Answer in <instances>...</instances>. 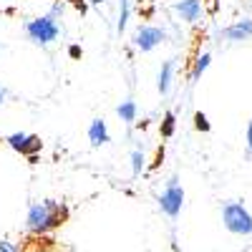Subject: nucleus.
Here are the masks:
<instances>
[{"label": "nucleus", "mask_w": 252, "mask_h": 252, "mask_svg": "<svg viewBox=\"0 0 252 252\" xmlns=\"http://www.w3.org/2000/svg\"><path fill=\"white\" fill-rule=\"evenodd\" d=\"M68 53H71V58H81V48H78V46H71Z\"/></svg>", "instance_id": "nucleus-19"}, {"label": "nucleus", "mask_w": 252, "mask_h": 252, "mask_svg": "<svg viewBox=\"0 0 252 252\" xmlns=\"http://www.w3.org/2000/svg\"><path fill=\"white\" fill-rule=\"evenodd\" d=\"M66 217H68L66 204H58L53 199L38 202L28 209V229L35 232V235H46V232H51V229H56Z\"/></svg>", "instance_id": "nucleus-1"}, {"label": "nucleus", "mask_w": 252, "mask_h": 252, "mask_svg": "<svg viewBox=\"0 0 252 252\" xmlns=\"http://www.w3.org/2000/svg\"><path fill=\"white\" fill-rule=\"evenodd\" d=\"M8 146H13L18 154H26V157L31 159V157H35L40 149H43V141H40L35 134L18 131V134H10V136H8Z\"/></svg>", "instance_id": "nucleus-6"}, {"label": "nucleus", "mask_w": 252, "mask_h": 252, "mask_svg": "<svg viewBox=\"0 0 252 252\" xmlns=\"http://www.w3.org/2000/svg\"><path fill=\"white\" fill-rule=\"evenodd\" d=\"M182 204H184V189L179 187V179L172 177L169 184H166V189L161 192V197H159V207H161V212L166 217L174 220L182 212Z\"/></svg>", "instance_id": "nucleus-4"}, {"label": "nucleus", "mask_w": 252, "mask_h": 252, "mask_svg": "<svg viewBox=\"0 0 252 252\" xmlns=\"http://www.w3.org/2000/svg\"><path fill=\"white\" fill-rule=\"evenodd\" d=\"M164 38H166V31H161L157 26H141L136 31V35H134V46L139 51H144V53H149V51H154L161 43Z\"/></svg>", "instance_id": "nucleus-5"}, {"label": "nucleus", "mask_w": 252, "mask_h": 252, "mask_svg": "<svg viewBox=\"0 0 252 252\" xmlns=\"http://www.w3.org/2000/svg\"><path fill=\"white\" fill-rule=\"evenodd\" d=\"M89 141L94 146H103V144L111 141L109 129H106V121H103V119H94L91 121V126H89Z\"/></svg>", "instance_id": "nucleus-9"}, {"label": "nucleus", "mask_w": 252, "mask_h": 252, "mask_svg": "<svg viewBox=\"0 0 252 252\" xmlns=\"http://www.w3.org/2000/svg\"><path fill=\"white\" fill-rule=\"evenodd\" d=\"M91 3H94V5H98V3H103V0H91Z\"/></svg>", "instance_id": "nucleus-21"}, {"label": "nucleus", "mask_w": 252, "mask_h": 252, "mask_svg": "<svg viewBox=\"0 0 252 252\" xmlns=\"http://www.w3.org/2000/svg\"><path fill=\"white\" fill-rule=\"evenodd\" d=\"M129 13H131V3H129V0H119V23H116V33H124V31H126V20H129Z\"/></svg>", "instance_id": "nucleus-12"}, {"label": "nucleus", "mask_w": 252, "mask_h": 252, "mask_svg": "<svg viewBox=\"0 0 252 252\" xmlns=\"http://www.w3.org/2000/svg\"><path fill=\"white\" fill-rule=\"evenodd\" d=\"M174 129H177V116H174L172 111H166L164 119H161V136L169 139V136L174 134Z\"/></svg>", "instance_id": "nucleus-14"}, {"label": "nucleus", "mask_w": 252, "mask_h": 252, "mask_svg": "<svg viewBox=\"0 0 252 252\" xmlns=\"http://www.w3.org/2000/svg\"><path fill=\"white\" fill-rule=\"evenodd\" d=\"M141 169H144V152L141 149H134L131 152V172H134V177H139Z\"/></svg>", "instance_id": "nucleus-15"}, {"label": "nucleus", "mask_w": 252, "mask_h": 252, "mask_svg": "<svg viewBox=\"0 0 252 252\" xmlns=\"http://www.w3.org/2000/svg\"><path fill=\"white\" fill-rule=\"evenodd\" d=\"M209 63H212V56H209V53H202V56L197 58V63H194V68H192V81H199V78H202V73L207 71Z\"/></svg>", "instance_id": "nucleus-13"}, {"label": "nucleus", "mask_w": 252, "mask_h": 252, "mask_svg": "<svg viewBox=\"0 0 252 252\" xmlns=\"http://www.w3.org/2000/svg\"><path fill=\"white\" fill-rule=\"evenodd\" d=\"M194 126H197V131H209V121L204 119V114H202V111H197V114H194Z\"/></svg>", "instance_id": "nucleus-16"}, {"label": "nucleus", "mask_w": 252, "mask_h": 252, "mask_svg": "<svg viewBox=\"0 0 252 252\" xmlns=\"http://www.w3.org/2000/svg\"><path fill=\"white\" fill-rule=\"evenodd\" d=\"M247 149H250V154H252V121H250V126H247Z\"/></svg>", "instance_id": "nucleus-18"}, {"label": "nucleus", "mask_w": 252, "mask_h": 252, "mask_svg": "<svg viewBox=\"0 0 252 252\" xmlns=\"http://www.w3.org/2000/svg\"><path fill=\"white\" fill-rule=\"evenodd\" d=\"M172 76H174V61H166L159 71V94L166 96L172 89Z\"/></svg>", "instance_id": "nucleus-10"}, {"label": "nucleus", "mask_w": 252, "mask_h": 252, "mask_svg": "<svg viewBox=\"0 0 252 252\" xmlns=\"http://www.w3.org/2000/svg\"><path fill=\"white\" fill-rule=\"evenodd\" d=\"M174 10L184 23H197V20L202 18V3L199 0H177Z\"/></svg>", "instance_id": "nucleus-7"}, {"label": "nucleus", "mask_w": 252, "mask_h": 252, "mask_svg": "<svg viewBox=\"0 0 252 252\" xmlns=\"http://www.w3.org/2000/svg\"><path fill=\"white\" fill-rule=\"evenodd\" d=\"M5 96H8V91H5L3 86H0V103H3V101H5Z\"/></svg>", "instance_id": "nucleus-20"}, {"label": "nucleus", "mask_w": 252, "mask_h": 252, "mask_svg": "<svg viewBox=\"0 0 252 252\" xmlns=\"http://www.w3.org/2000/svg\"><path fill=\"white\" fill-rule=\"evenodd\" d=\"M220 35L227 38V40H247V38H252V18L237 20L235 26H227Z\"/></svg>", "instance_id": "nucleus-8"}, {"label": "nucleus", "mask_w": 252, "mask_h": 252, "mask_svg": "<svg viewBox=\"0 0 252 252\" xmlns=\"http://www.w3.org/2000/svg\"><path fill=\"white\" fill-rule=\"evenodd\" d=\"M26 33H28L31 40H35L38 46H48V43H53V40L58 38L61 28H58V20L48 13V15H40L35 20H28Z\"/></svg>", "instance_id": "nucleus-3"}, {"label": "nucleus", "mask_w": 252, "mask_h": 252, "mask_svg": "<svg viewBox=\"0 0 252 252\" xmlns=\"http://www.w3.org/2000/svg\"><path fill=\"white\" fill-rule=\"evenodd\" d=\"M222 222L232 235H252V215L237 202L222 204Z\"/></svg>", "instance_id": "nucleus-2"}, {"label": "nucleus", "mask_w": 252, "mask_h": 252, "mask_svg": "<svg viewBox=\"0 0 252 252\" xmlns=\"http://www.w3.org/2000/svg\"><path fill=\"white\" fill-rule=\"evenodd\" d=\"M0 252H15V247L8 240H0Z\"/></svg>", "instance_id": "nucleus-17"}, {"label": "nucleus", "mask_w": 252, "mask_h": 252, "mask_svg": "<svg viewBox=\"0 0 252 252\" xmlns=\"http://www.w3.org/2000/svg\"><path fill=\"white\" fill-rule=\"evenodd\" d=\"M116 114H119V119H121V121H126V124H134V119H136V103H134L131 98L121 101L119 106H116Z\"/></svg>", "instance_id": "nucleus-11"}]
</instances>
